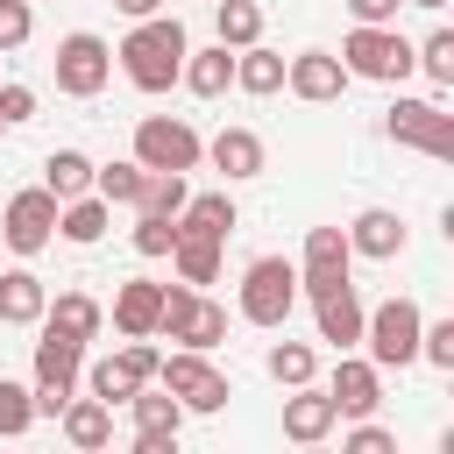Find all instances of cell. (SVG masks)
<instances>
[{
    "instance_id": "obj_1",
    "label": "cell",
    "mask_w": 454,
    "mask_h": 454,
    "mask_svg": "<svg viewBox=\"0 0 454 454\" xmlns=\"http://www.w3.org/2000/svg\"><path fill=\"white\" fill-rule=\"evenodd\" d=\"M184 50H192V35H184V21H177V14H142V21L121 35L114 64L128 71V85H135V92H170V85H177V71H184Z\"/></svg>"
},
{
    "instance_id": "obj_2",
    "label": "cell",
    "mask_w": 454,
    "mask_h": 454,
    "mask_svg": "<svg viewBox=\"0 0 454 454\" xmlns=\"http://www.w3.org/2000/svg\"><path fill=\"white\" fill-rule=\"evenodd\" d=\"M333 57L348 64V78H369V85H404V78H411V43L397 35V21H383V28L355 21Z\"/></svg>"
},
{
    "instance_id": "obj_3",
    "label": "cell",
    "mask_w": 454,
    "mask_h": 454,
    "mask_svg": "<svg viewBox=\"0 0 454 454\" xmlns=\"http://www.w3.org/2000/svg\"><path fill=\"white\" fill-rule=\"evenodd\" d=\"M419 326H426L419 298H383V305H369V312H362V348H369V362H376V369H411V362H419Z\"/></svg>"
},
{
    "instance_id": "obj_4",
    "label": "cell",
    "mask_w": 454,
    "mask_h": 454,
    "mask_svg": "<svg viewBox=\"0 0 454 454\" xmlns=\"http://www.w3.org/2000/svg\"><path fill=\"white\" fill-rule=\"evenodd\" d=\"M298 312V262L291 255H255L241 270V319L248 326H284Z\"/></svg>"
},
{
    "instance_id": "obj_5",
    "label": "cell",
    "mask_w": 454,
    "mask_h": 454,
    "mask_svg": "<svg viewBox=\"0 0 454 454\" xmlns=\"http://www.w3.org/2000/svg\"><path fill=\"white\" fill-rule=\"evenodd\" d=\"M156 333H170L177 348H220L227 340V305L220 298H206L199 284H163V319H156Z\"/></svg>"
},
{
    "instance_id": "obj_6",
    "label": "cell",
    "mask_w": 454,
    "mask_h": 454,
    "mask_svg": "<svg viewBox=\"0 0 454 454\" xmlns=\"http://www.w3.org/2000/svg\"><path fill=\"white\" fill-rule=\"evenodd\" d=\"M156 383L184 404V411H227V397H234V383H227V369H213V355L206 348H177V355H163L156 362Z\"/></svg>"
},
{
    "instance_id": "obj_7",
    "label": "cell",
    "mask_w": 454,
    "mask_h": 454,
    "mask_svg": "<svg viewBox=\"0 0 454 454\" xmlns=\"http://www.w3.org/2000/svg\"><path fill=\"white\" fill-rule=\"evenodd\" d=\"M383 135L404 142V149H419V156H433V163H454V114L440 99H404L397 92L383 106Z\"/></svg>"
},
{
    "instance_id": "obj_8",
    "label": "cell",
    "mask_w": 454,
    "mask_h": 454,
    "mask_svg": "<svg viewBox=\"0 0 454 454\" xmlns=\"http://www.w3.org/2000/svg\"><path fill=\"white\" fill-rule=\"evenodd\" d=\"M78 369H85V340H64V333L43 326V340H35V376H28L35 419H57V411L78 397Z\"/></svg>"
},
{
    "instance_id": "obj_9",
    "label": "cell",
    "mask_w": 454,
    "mask_h": 454,
    "mask_svg": "<svg viewBox=\"0 0 454 454\" xmlns=\"http://www.w3.org/2000/svg\"><path fill=\"white\" fill-rule=\"evenodd\" d=\"M199 156H206V142H199V128L192 121H177V114H142L135 121V163L142 170H199Z\"/></svg>"
},
{
    "instance_id": "obj_10",
    "label": "cell",
    "mask_w": 454,
    "mask_h": 454,
    "mask_svg": "<svg viewBox=\"0 0 454 454\" xmlns=\"http://www.w3.org/2000/svg\"><path fill=\"white\" fill-rule=\"evenodd\" d=\"M50 64H57V92H64V99H99L106 78H114V50H106V35H92V28H71Z\"/></svg>"
},
{
    "instance_id": "obj_11",
    "label": "cell",
    "mask_w": 454,
    "mask_h": 454,
    "mask_svg": "<svg viewBox=\"0 0 454 454\" xmlns=\"http://www.w3.org/2000/svg\"><path fill=\"white\" fill-rule=\"evenodd\" d=\"M156 362H163V348H156V333H149V340H121L106 362H92V369H78V376H85V390H92V397L128 404L142 383H156Z\"/></svg>"
},
{
    "instance_id": "obj_12",
    "label": "cell",
    "mask_w": 454,
    "mask_h": 454,
    "mask_svg": "<svg viewBox=\"0 0 454 454\" xmlns=\"http://www.w3.org/2000/svg\"><path fill=\"white\" fill-rule=\"evenodd\" d=\"M0 241L28 262V255H43L50 241H57V192L50 184H28V192H14L7 206H0Z\"/></svg>"
},
{
    "instance_id": "obj_13",
    "label": "cell",
    "mask_w": 454,
    "mask_h": 454,
    "mask_svg": "<svg viewBox=\"0 0 454 454\" xmlns=\"http://www.w3.org/2000/svg\"><path fill=\"white\" fill-rule=\"evenodd\" d=\"M355 248H348V227H312L305 234V255H298V298H319L333 284H355Z\"/></svg>"
},
{
    "instance_id": "obj_14",
    "label": "cell",
    "mask_w": 454,
    "mask_h": 454,
    "mask_svg": "<svg viewBox=\"0 0 454 454\" xmlns=\"http://www.w3.org/2000/svg\"><path fill=\"white\" fill-rule=\"evenodd\" d=\"M128 411H135V454H170L177 433H184V419H192L163 383H142V390L128 397Z\"/></svg>"
},
{
    "instance_id": "obj_15",
    "label": "cell",
    "mask_w": 454,
    "mask_h": 454,
    "mask_svg": "<svg viewBox=\"0 0 454 454\" xmlns=\"http://www.w3.org/2000/svg\"><path fill=\"white\" fill-rule=\"evenodd\" d=\"M348 85H355V78H348V64H340L333 50H298V57H284V92L305 99V106H333Z\"/></svg>"
},
{
    "instance_id": "obj_16",
    "label": "cell",
    "mask_w": 454,
    "mask_h": 454,
    "mask_svg": "<svg viewBox=\"0 0 454 454\" xmlns=\"http://www.w3.org/2000/svg\"><path fill=\"white\" fill-rule=\"evenodd\" d=\"M319 390L333 397V411H340V419H369V411L383 404V369H376L369 355L340 348V362H333V376H326Z\"/></svg>"
},
{
    "instance_id": "obj_17",
    "label": "cell",
    "mask_w": 454,
    "mask_h": 454,
    "mask_svg": "<svg viewBox=\"0 0 454 454\" xmlns=\"http://www.w3.org/2000/svg\"><path fill=\"white\" fill-rule=\"evenodd\" d=\"M312 305V326H319V340L340 355V348H362V298H355V284H333V291H319V298H305Z\"/></svg>"
},
{
    "instance_id": "obj_18",
    "label": "cell",
    "mask_w": 454,
    "mask_h": 454,
    "mask_svg": "<svg viewBox=\"0 0 454 454\" xmlns=\"http://www.w3.org/2000/svg\"><path fill=\"white\" fill-rule=\"evenodd\" d=\"M206 163H213L227 184H241V177H262V170H270V149H262L255 128H220V135L206 142Z\"/></svg>"
},
{
    "instance_id": "obj_19",
    "label": "cell",
    "mask_w": 454,
    "mask_h": 454,
    "mask_svg": "<svg viewBox=\"0 0 454 454\" xmlns=\"http://www.w3.org/2000/svg\"><path fill=\"white\" fill-rule=\"evenodd\" d=\"M348 248L369 255V262H397V255H404V213H390V206H362V213L348 220Z\"/></svg>"
},
{
    "instance_id": "obj_20",
    "label": "cell",
    "mask_w": 454,
    "mask_h": 454,
    "mask_svg": "<svg viewBox=\"0 0 454 454\" xmlns=\"http://www.w3.org/2000/svg\"><path fill=\"white\" fill-rule=\"evenodd\" d=\"M114 333L121 340H149L156 333V319H163V284H149V277H128L121 291H114Z\"/></svg>"
},
{
    "instance_id": "obj_21",
    "label": "cell",
    "mask_w": 454,
    "mask_h": 454,
    "mask_svg": "<svg viewBox=\"0 0 454 454\" xmlns=\"http://www.w3.org/2000/svg\"><path fill=\"white\" fill-rule=\"evenodd\" d=\"M35 326H50V333H64V340H85V348H92V340L106 333V305H99L92 291H57V298L43 305V319H35Z\"/></svg>"
},
{
    "instance_id": "obj_22",
    "label": "cell",
    "mask_w": 454,
    "mask_h": 454,
    "mask_svg": "<svg viewBox=\"0 0 454 454\" xmlns=\"http://www.w3.org/2000/svg\"><path fill=\"white\" fill-rule=\"evenodd\" d=\"M333 426H340V411H333V397H326L319 383H298V390L284 397V440H298V447H319Z\"/></svg>"
},
{
    "instance_id": "obj_23",
    "label": "cell",
    "mask_w": 454,
    "mask_h": 454,
    "mask_svg": "<svg viewBox=\"0 0 454 454\" xmlns=\"http://www.w3.org/2000/svg\"><path fill=\"white\" fill-rule=\"evenodd\" d=\"M43 305H50V284H43L28 262L0 270V326H35V319H43Z\"/></svg>"
},
{
    "instance_id": "obj_24",
    "label": "cell",
    "mask_w": 454,
    "mask_h": 454,
    "mask_svg": "<svg viewBox=\"0 0 454 454\" xmlns=\"http://www.w3.org/2000/svg\"><path fill=\"white\" fill-rule=\"evenodd\" d=\"M177 85H184L192 99H220V92L234 85V50H227V43H213V50H184Z\"/></svg>"
},
{
    "instance_id": "obj_25",
    "label": "cell",
    "mask_w": 454,
    "mask_h": 454,
    "mask_svg": "<svg viewBox=\"0 0 454 454\" xmlns=\"http://www.w3.org/2000/svg\"><path fill=\"white\" fill-rule=\"evenodd\" d=\"M114 227V206L99 199V192H78V199H57V234L71 241V248H92L99 234Z\"/></svg>"
},
{
    "instance_id": "obj_26",
    "label": "cell",
    "mask_w": 454,
    "mask_h": 454,
    "mask_svg": "<svg viewBox=\"0 0 454 454\" xmlns=\"http://www.w3.org/2000/svg\"><path fill=\"white\" fill-rule=\"evenodd\" d=\"M57 426H64V440H71V447H85V454H92V447H106V440H114V404L85 390V397H71V404L57 411Z\"/></svg>"
},
{
    "instance_id": "obj_27",
    "label": "cell",
    "mask_w": 454,
    "mask_h": 454,
    "mask_svg": "<svg viewBox=\"0 0 454 454\" xmlns=\"http://www.w3.org/2000/svg\"><path fill=\"white\" fill-rule=\"evenodd\" d=\"M234 227H241V213H234V199H227V192H192V199H184V213H177V234L227 241Z\"/></svg>"
},
{
    "instance_id": "obj_28",
    "label": "cell",
    "mask_w": 454,
    "mask_h": 454,
    "mask_svg": "<svg viewBox=\"0 0 454 454\" xmlns=\"http://www.w3.org/2000/svg\"><path fill=\"white\" fill-rule=\"evenodd\" d=\"M220 262H227V241H206V234H177L170 241V270H177V284H213L220 277Z\"/></svg>"
},
{
    "instance_id": "obj_29",
    "label": "cell",
    "mask_w": 454,
    "mask_h": 454,
    "mask_svg": "<svg viewBox=\"0 0 454 454\" xmlns=\"http://www.w3.org/2000/svg\"><path fill=\"white\" fill-rule=\"evenodd\" d=\"M234 85H241L248 99H270V92H284V57H277V50H262V43L234 50Z\"/></svg>"
},
{
    "instance_id": "obj_30",
    "label": "cell",
    "mask_w": 454,
    "mask_h": 454,
    "mask_svg": "<svg viewBox=\"0 0 454 454\" xmlns=\"http://www.w3.org/2000/svg\"><path fill=\"white\" fill-rule=\"evenodd\" d=\"M192 199V177L184 170H142V192H135V213H156V220H177Z\"/></svg>"
},
{
    "instance_id": "obj_31",
    "label": "cell",
    "mask_w": 454,
    "mask_h": 454,
    "mask_svg": "<svg viewBox=\"0 0 454 454\" xmlns=\"http://www.w3.org/2000/svg\"><path fill=\"white\" fill-rule=\"evenodd\" d=\"M43 184H50L57 199L92 192V156H85V149H50V156H43Z\"/></svg>"
},
{
    "instance_id": "obj_32",
    "label": "cell",
    "mask_w": 454,
    "mask_h": 454,
    "mask_svg": "<svg viewBox=\"0 0 454 454\" xmlns=\"http://www.w3.org/2000/svg\"><path fill=\"white\" fill-rule=\"evenodd\" d=\"M213 28L227 50H248V43H262V7L255 0H213Z\"/></svg>"
},
{
    "instance_id": "obj_33",
    "label": "cell",
    "mask_w": 454,
    "mask_h": 454,
    "mask_svg": "<svg viewBox=\"0 0 454 454\" xmlns=\"http://www.w3.org/2000/svg\"><path fill=\"white\" fill-rule=\"evenodd\" d=\"M262 369H270V383L298 390V383H312V376H319V355H312V340H277Z\"/></svg>"
},
{
    "instance_id": "obj_34",
    "label": "cell",
    "mask_w": 454,
    "mask_h": 454,
    "mask_svg": "<svg viewBox=\"0 0 454 454\" xmlns=\"http://www.w3.org/2000/svg\"><path fill=\"white\" fill-rule=\"evenodd\" d=\"M411 71H426L440 92H454V28H433L426 43H411Z\"/></svg>"
},
{
    "instance_id": "obj_35",
    "label": "cell",
    "mask_w": 454,
    "mask_h": 454,
    "mask_svg": "<svg viewBox=\"0 0 454 454\" xmlns=\"http://www.w3.org/2000/svg\"><path fill=\"white\" fill-rule=\"evenodd\" d=\"M92 192H99L106 206H135V192H142V163H135V156H121V163H92Z\"/></svg>"
},
{
    "instance_id": "obj_36",
    "label": "cell",
    "mask_w": 454,
    "mask_h": 454,
    "mask_svg": "<svg viewBox=\"0 0 454 454\" xmlns=\"http://www.w3.org/2000/svg\"><path fill=\"white\" fill-rule=\"evenodd\" d=\"M28 426H35V397H28V383L0 376V440H21Z\"/></svg>"
},
{
    "instance_id": "obj_37",
    "label": "cell",
    "mask_w": 454,
    "mask_h": 454,
    "mask_svg": "<svg viewBox=\"0 0 454 454\" xmlns=\"http://www.w3.org/2000/svg\"><path fill=\"white\" fill-rule=\"evenodd\" d=\"M128 241H135V255H149V262H156V255H170V241H177V220L135 213V234H128Z\"/></svg>"
},
{
    "instance_id": "obj_38",
    "label": "cell",
    "mask_w": 454,
    "mask_h": 454,
    "mask_svg": "<svg viewBox=\"0 0 454 454\" xmlns=\"http://www.w3.org/2000/svg\"><path fill=\"white\" fill-rule=\"evenodd\" d=\"M419 362H433V369L454 376V319H426L419 326Z\"/></svg>"
},
{
    "instance_id": "obj_39",
    "label": "cell",
    "mask_w": 454,
    "mask_h": 454,
    "mask_svg": "<svg viewBox=\"0 0 454 454\" xmlns=\"http://www.w3.org/2000/svg\"><path fill=\"white\" fill-rule=\"evenodd\" d=\"M35 35V0H0V50H21Z\"/></svg>"
},
{
    "instance_id": "obj_40",
    "label": "cell",
    "mask_w": 454,
    "mask_h": 454,
    "mask_svg": "<svg viewBox=\"0 0 454 454\" xmlns=\"http://www.w3.org/2000/svg\"><path fill=\"white\" fill-rule=\"evenodd\" d=\"M340 447H348V454H397V440L376 426V411H369V419H355V426L340 433Z\"/></svg>"
},
{
    "instance_id": "obj_41",
    "label": "cell",
    "mask_w": 454,
    "mask_h": 454,
    "mask_svg": "<svg viewBox=\"0 0 454 454\" xmlns=\"http://www.w3.org/2000/svg\"><path fill=\"white\" fill-rule=\"evenodd\" d=\"M0 121H7V128L35 121V85H0Z\"/></svg>"
},
{
    "instance_id": "obj_42",
    "label": "cell",
    "mask_w": 454,
    "mask_h": 454,
    "mask_svg": "<svg viewBox=\"0 0 454 454\" xmlns=\"http://www.w3.org/2000/svg\"><path fill=\"white\" fill-rule=\"evenodd\" d=\"M397 7H404V0H348V14H355V21H369V28L397 21Z\"/></svg>"
},
{
    "instance_id": "obj_43",
    "label": "cell",
    "mask_w": 454,
    "mask_h": 454,
    "mask_svg": "<svg viewBox=\"0 0 454 454\" xmlns=\"http://www.w3.org/2000/svg\"><path fill=\"white\" fill-rule=\"evenodd\" d=\"M114 7H121L128 21H142V14H163V0H114Z\"/></svg>"
},
{
    "instance_id": "obj_44",
    "label": "cell",
    "mask_w": 454,
    "mask_h": 454,
    "mask_svg": "<svg viewBox=\"0 0 454 454\" xmlns=\"http://www.w3.org/2000/svg\"><path fill=\"white\" fill-rule=\"evenodd\" d=\"M404 7H447V0H404Z\"/></svg>"
},
{
    "instance_id": "obj_45",
    "label": "cell",
    "mask_w": 454,
    "mask_h": 454,
    "mask_svg": "<svg viewBox=\"0 0 454 454\" xmlns=\"http://www.w3.org/2000/svg\"><path fill=\"white\" fill-rule=\"evenodd\" d=\"M0 135H7V121H0Z\"/></svg>"
}]
</instances>
